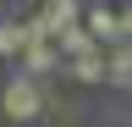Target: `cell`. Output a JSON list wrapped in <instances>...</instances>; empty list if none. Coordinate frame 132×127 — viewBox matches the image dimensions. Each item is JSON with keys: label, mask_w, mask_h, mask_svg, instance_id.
Instances as JSON below:
<instances>
[{"label": "cell", "mask_w": 132, "mask_h": 127, "mask_svg": "<svg viewBox=\"0 0 132 127\" xmlns=\"http://www.w3.org/2000/svg\"><path fill=\"white\" fill-rule=\"evenodd\" d=\"M0 105H6V116H11V122H39V116H44L39 83H33V77H22V72H16L11 83H6V94H0Z\"/></svg>", "instance_id": "1"}, {"label": "cell", "mask_w": 132, "mask_h": 127, "mask_svg": "<svg viewBox=\"0 0 132 127\" xmlns=\"http://www.w3.org/2000/svg\"><path fill=\"white\" fill-rule=\"evenodd\" d=\"M66 66L61 50H55V39H28L22 44V77H33V83H44V77H55Z\"/></svg>", "instance_id": "2"}, {"label": "cell", "mask_w": 132, "mask_h": 127, "mask_svg": "<svg viewBox=\"0 0 132 127\" xmlns=\"http://www.w3.org/2000/svg\"><path fill=\"white\" fill-rule=\"evenodd\" d=\"M105 83H116V88H127V83H132V50H127V44L105 50Z\"/></svg>", "instance_id": "3"}, {"label": "cell", "mask_w": 132, "mask_h": 127, "mask_svg": "<svg viewBox=\"0 0 132 127\" xmlns=\"http://www.w3.org/2000/svg\"><path fill=\"white\" fill-rule=\"evenodd\" d=\"M61 72H72L77 83H105V50H94V55H77V61H66Z\"/></svg>", "instance_id": "4"}, {"label": "cell", "mask_w": 132, "mask_h": 127, "mask_svg": "<svg viewBox=\"0 0 132 127\" xmlns=\"http://www.w3.org/2000/svg\"><path fill=\"white\" fill-rule=\"evenodd\" d=\"M0 55H22V22H0Z\"/></svg>", "instance_id": "5"}]
</instances>
